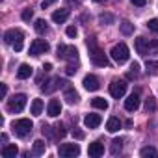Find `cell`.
I'll return each instance as SVG.
<instances>
[{"label": "cell", "mask_w": 158, "mask_h": 158, "mask_svg": "<svg viewBox=\"0 0 158 158\" xmlns=\"http://www.w3.org/2000/svg\"><path fill=\"white\" fill-rule=\"evenodd\" d=\"M88 50H89V60L97 65V67H108V58H106V54H104V50L97 45V41L91 37V39H88Z\"/></svg>", "instance_id": "obj_1"}, {"label": "cell", "mask_w": 158, "mask_h": 158, "mask_svg": "<svg viewBox=\"0 0 158 158\" xmlns=\"http://www.w3.org/2000/svg\"><path fill=\"white\" fill-rule=\"evenodd\" d=\"M4 41H6L8 45H11V47L15 48V52H21V50H23L24 35H23V32H21V30L11 28V30H8V32L4 34Z\"/></svg>", "instance_id": "obj_2"}, {"label": "cell", "mask_w": 158, "mask_h": 158, "mask_svg": "<svg viewBox=\"0 0 158 158\" xmlns=\"http://www.w3.org/2000/svg\"><path fill=\"white\" fill-rule=\"evenodd\" d=\"M58 54V58L60 60H65V61H69V63H73V61H78V50L74 48V47H67V45H58V50H56Z\"/></svg>", "instance_id": "obj_3"}, {"label": "cell", "mask_w": 158, "mask_h": 158, "mask_svg": "<svg viewBox=\"0 0 158 158\" xmlns=\"http://www.w3.org/2000/svg\"><path fill=\"white\" fill-rule=\"evenodd\" d=\"M24 106H26V95H24V93H17V95H13V97L8 101V112H11V114L23 112Z\"/></svg>", "instance_id": "obj_4"}, {"label": "cell", "mask_w": 158, "mask_h": 158, "mask_svg": "<svg viewBox=\"0 0 158 158\" xmlns=\"http://www.w3.org/2000/svg\"><path fill=\"white\" fill-rule=\"evenodd\" d=\"M34 128V123L30 119H17L13 121V132L19 136V138H26Z\"/></svg>", "instance_id": "obj_5"}, {"label": "cell", "mask_w": 158, "mask_h": 158, "mask_svg": "<svg viewBox=\"0 0 158 158\" xmlns=\"http://www.w3.org/2000/svg\"><path fill=\"white\" fill-rule=\"evenodd\" d=\"M112 58L117 61V63H125L127 60H128V56H130V52H128V47L125 45V43H117V45H114V48H112Z\"/></svg>", "instance_id": "obj_6"}, {"label": "cell", "mask_w": 158, "mask_h": 158, "mask_svg": "<svg viewBox=\"0 0 158 158\" xmlns=\"http://www.w3.org/2000/svg\"><path fill=\"white\" fill-rule=\"evenodd\" d=\"M58 154L63 156V158L78 156V154H80V145H78V143H61L60 149H58Z\"/></svg>", "instance_id": "obj_7"}, {"label": "cell", "mask_w": 158, "mask_h": 158, "mask_svg": "<svg viewBox=\"0 0 158 158\" xmlns=\"http://www.w3.org/2000/svg\"><path fill=\"white\" fill-rule=\"evenodd\" d=\"M48 43L45 41V39H34L32 41V45H30V54L32 56H39V54H45V52H48Z\"/></svg>", "instance_id": "obj_8"}, {"label": "cell", "mask_w": 158, "mask_h": 158, "mask_svg": "<svg viewBox=\"0 0 158 158\" xmlns=\"http://www.w3.org/2000/svg\"><path fill=\"white\" fill-rule=\"evenodd\" d=\"M125 91H127V84H125L123 80H114V82L110 84V95H112L114 99H121V97L125 95Z\"/></svg>", "instance_id": "obj_9"}, {"label": "cell", "mask_w": 158, "mask_h": 158, "mask_svg": "<svg viewBox=\"0 0 158 158\" xmlns=\"http://www.w3.org/2000/svg\"><path fill=\"white\" fill-rule=\"evenodd\" d=\"M134 45H136V50H138V54H141V56H145V54L151 50V47H158L156 43H152V45H151V43H149L145 37H138V39L134 41Z\"/></svg>", "instance_id": "obj_10"}, {"label": "cell", "mask_w": 158, "mask_h": 158, "mask_svg": "<svg viewBox=\"0 0 158 158\" xmlns=\"http://www.w3.org/2000/svg\"><path fill=\"white\" fill-rule=\"evenodd\" d=\"M84 88L88 89V91H97L99 88H101V84H99V78L97 76H93V74H88V76H84Z\"/></svg>", "instance_id": "obj_11"}, {"label": "cell", "mask_w": 158, "mask_h": 158, "mask_svg": "<svg viewBox=\"0 0 158 158\" xmlns=\"http://www.w3.org/2000/svg\"><path fill=\"white\" fill-rule=\"evenodd\" d=\"M88 154H89L91 158H99V156H102V154H104V145H102L101 141H93V143H89V147H88Z\"/></svg>", "instance_id": "obj_12"}, {"label": "cell", "mask_w": 158, "mask_h": 158, "mask_svg": "<svg viewBox=\"0 0 158 158\" xmlns=\"http://www.w3.org/2000/svg\"><path fill=\"white\" fill-rule=\"evenodd\" d=\"M139 108V95L138 93H132L127 101H125V110L127 112H136Z\"/></svg>", "instance_id": "obj_13"}, {"label": "cell", "mask_w": 158, "mask_h": 158, "mask_svg": "<svg viewBox=\"0 0 158 158\" xmlns=\"http://www.w3.org/2000/svg\"><path fill=\"white\" fill-rule=\"evenodd\" d=\"M101 123H102V117H101L99 114H88V115L84 117V125H86L88 128H97Z\"/></svg>", "instance_id": "obj_14"}, {"label": "cell", "mask_w": 158, "mask_h": 158, "mask_svg": "<svg viewBox=\"0 0 158 158\" xmlns=\"http://www.w3.org/2000/svg\"><path fill=\"white\" fill-rule=\"evenodd\" d=\"M47 84H48V86H41V89H43L45 93H52L54 89H58V88H63L67 82H63L61 78H52V80H50V82H47Z\"/></svg>", "instance_id": "obj_15"}, {"label": "cell", "mask_w": 158, "mask_h": 158, "mask_svg": "<svg viewBox=\"0 0 158 158\" xmlns=\"http://www.w3.org/2000/svg\"><path fill=\"white\" fill-rule=\"evenodd\" d=\"M67 19H69V10H65V8H61V10H56V11L52 13V21H54V23H58V24L65 23Z\"/></svg>", "instance_id": "obj_16"}, {"label": "cell", "mask_w": 158, "mask_h": 158, "mask_svg": "<svg viewBox=\"0 0 158 158\" xmlns=\"http://www.w3.org/2000/svg\"><path fill=\"white\" fill-rule=\"evenodd\" d=\"M47 112H48V115H50V117H58V115L61 114V104H60V101L52 99V101L48 102V108H47Z\"/></svg>", "instance_id": "obj_17"}, {"label": "cell", "mask_w": 158, "mask_h": 158, "mask_svg": "<svg viewBox=\"0 0 158 158\" xmlns=\"http://www.w3.org/2000/svg\"><path fill=\"white\" fill-rule=\"evenodd\" d=\"M32 73H34V69H32L28 63H23V65L19 67V71H17V78H19V80H26V78L32 76Z\"/></svg>", "instance_id": "obj_18"}, {"label": "cell", "mask_w": 158, "mask_h": 158, "mask_svg": "<svg viewBox=\"0 0 158 158\" xmlns=\"http://www.w3.org/2000/svg\"><path fill=\"white\" fill-rule=\"evenodd\" d=\"M17 154H19V149H17L15 143H11V145H4V147H2V156H4V158H15Z\"/></svg>", "instance_id": "obj_19"}, {"label": "cell", "mask_w": 158, "mask_h": 158, "mask_svg": "<svg viewBox=\"0 0 158 158\" xmlns=\"http://www.w3.org/2000/svg\"><path fill=\"white\" fill-rule=\"evenodd\" d=\"M63 99H65L69 104H76L80 97H78V93H76L73 88H67V89H65V93H63Z\"/></svg>", "instance_id": "obj_20"}, {"label": "cell", "mask_w": 158, "mask_h": 158, "mask_svg": "<svg viewBox=\"0 0 158 158\" xmlns=\"http://www.w3.org/2000/svg\"><path fill=\"white\" fill-rule=\"evenodd\" d=\"M45 151H47V143H45L43 139H35V141H34L32 152H34L35 156H41V154H45Z\"/></svg>", "instance_id": "obj_21"}, {"label": "cell", "mask_w": 158, "mask_h": 158, "mask_svg": "<svg viewBox=\"0 0 158 158\" xmlns=\"http://www.w3.org/2000/svg\"><path fill=\"white\" fill-rule=\"evenodd\" d=\"M30 112H32V115H41V112H43V101L41 99H34L32 101V106H30Z\"/></svg>", "instance_id": "obj_22"}, {"label": "cell", "mask_w": 158, "mask_h": 158, "mask_svg": "<svg viewBox=\"0 0 158 158\" xmlns=\"http://www.w3.org/2000/svg\"><path fill=\"white\" fill-rule=\"evenodd\" d=\"M119 128H121V121L117 117H110L108 123H106V130L108 132H117Z\"/></svg>", "instance_id": "obj_23"}, {"label": "cell", "mask_w": 158, "mask_h": 158, "mask_svg": "<svg viewBox=\"0 0 158 158\" xmlns=\"http://www.w3.org/2000/svg\"><path fill=\"white\" fill-rule=\"evenodd\" d=\"M119 30H121L123 35H132V34H134V24L128 23V21H123V23L119 24Z\"/></svg>", "instance_id": "obj_24"}, {"label": "cell", "mask_w": 158, "mask_h": 158, "mask_svg": "<svg viewBox=\"0 0 158 158\" xmlns=\"http://www.w3.org/2000/svg\"><path fill=\"white\" fill-rule=\"evenodd\" d=\"M91 104H93V108H97V110H108V101L102 99V97H95V99L91 101Z\"/></svg>", "instance_id": "obj_25"}, {"label": "cell", "mask_w": 158, "mask_h": 158, "mask_svg": "<svg viewBox=\"0 0 158 158\" xmlns=\"http://www.w3.org/2000/svg\"><path fill=\"white\" fill-rule=\"evenodd\" d=\"M35 32L37 34H47L48 32V26H47V21L45 19H37L35 21Z\"/></svg>", "instance_id": "obj_26"}, {"label": "cell", "mask_w": 158, "mask_h": 158, "mask_svg": "<svg viewBox=\"0 0 158 158\" xmlns=\"http://www.w3.org/2000/svg\"><path fill=\"white\" fill-rule=\"evenodd\" d=\"M138 74H139V63H132L130 65V71L127 73V78H128V80H132V78H138Z\"/></svg>", "instance_id": "obj_27"}, {"label": "cell", "mask_w": 158, "mask_h": 158, "mask_svg": "<svg viewBox=\"0 0 158 158\" xmlns=\"http://www.w3.org/2000/svg\"><path fill=\"white\" fill-rule=\"evenodd\" d=\"M139 154H141L143 158H149V156H151V158H154L158 152H156V149H154V147H143V149L139 151Z\"/></svg>", "instance_id": "obj_28"}, {"label": "cell", "mask_w": 158, "mask_h": 158, "mask_svg": "<svg viewBox=\"0 0 158 158\" xmlns=\"http://www.w3.org/2000/svg\"><path fill=\"white\" fill-rule=\"evenodd\" d=\"M99 23H101V24H114V23H115V17L110 15V13H102V15L99 17Z\"/></svg>", "instance_id": "obj_29"}, {"label": "cell", "mask_w": 158, "mask_h": 158, "mask_svg": "<svg viewBox=\"0 0 158 158\" xmlns=\"http://www.w3.org/2000/svg\"><path fill=\"white\" fill-rule=\"evenodd\" d=\"M121 149H123V139H121V138H115V139L112 141V154L121 152Z\"/></svg>", "instance_id": "obj_30"}, {"label": "cell", "mask_w": 158, "mask_h": 158, "mask_svg": "<svg viewBox=\"0 0 158 158\" xmlns=\"http://www.w3.org/2000/svg\"><path fill=\"white\" fill-rule=\"evenodd\" d=\"M145 67H147V73H151V74L158 73V61H154V60H147Z\"/></svg>", "instance_id": "obj_31"}, {"label": "cell", "mask_w": 158, "mask_h": 158, "mask_svg": "<svg viewBox=\"0 0 158 158\" xmlns=\"http://www.w3.org/2000/svg\"><path fill=\"white\" fill-rule=\"evenodd\" d=\"M63 136H65V128H63V125H61V123L54 125V138H63Z\"/></svg>", "instance_id": "obj_32"}, {"label": "cell", "mask_w": 158, "mask_h": 158, "mask_svg": "<svg viewBox=\"0 0 158 158\" xmlns=\"http://www.w3.org/2000/svg\"><path fill=\"white\" fill-rule=\"evenodd\" d=\"M145 110H147V112H154V110H156V102H154L152 97H149V99L145 101Z\"/></svg>", "instance_id": "obj_33"}, {"label": "cell", "mask_w": 158, "mask_h": 158, "mask_svg": "<svg viewBox=\"0 0 158 158\" xmlns=\"http://www.w3.org/2000/svg\"><path fill=\"white\" fill-rule=\"evenodd\" d=\"M147 28H149L151 32H154V34H158V19H151V21L147 23Z\"/></svg>", "instance_id": "obj_34"}, {"label": "cell", "mask_w": 158, "mask_h": 158, "mask_svg": "<svg viewBox=\"0 0 158 158\" xmlns=\"http://www.w3.org/2000/svg\"><path fill=\"white\" fill-rule=\"evenodd\" d=\"M21 17H23V21H32V17H34V11L28 8V10H23V13H21Z\"/></svg>", "instance_id": "obj_35"}, {"label": "cell", "mask_w": 158, "mask_h": 158, "mask_svg": "<svg viewBox=\"0 0 158 158\" xmlns=\"http://www.w3.org/2000/svg\"><path fill=\"white\" fill-rule=\"evenodd\" d=\"M65 34H67L69 37H76V34H78V30H76V26H67V30H65Z\"/></svg>", "instance_id": "obj_36"}, {"label": "cell", "mask_w": 158, "mask_h": 158, "mask_svg": "<svg viewBox=\"0 0 158 158\" xmlns=\"http://www.w3.org/2000/svg\"><path fill=\"white\" fill-rule=\"evenodd\" d=\"M73 136H74L76 139H84V132L78 130V128H73Z\"/></svg>", "instance_id": "obj_37"}, {"label": "cell", "mask_w": 158, "mask_h": 158, "mask_svg": "<svg viewBox=\"0 0 158 158\" xmlns=\"http://www.w3.org/2000/svg\"><path fill=\"white\" fill-rule=\"evenodd\" d=\"M65 73H67V74H69V76H71V74H74V73H76V67H74V65H73V63H69V65H67V67H65Z\"/></svg>", "instance_id": "obj_38"}, {"label": "cell", "mask_w": 158, "mask_h": 158, "mask_svg": "<svg viewBox=\"0 0 158 158\" xmlns=\"http://www.w3.org/2000/svg\"><path fill=\"white\" fill-rule=\"evenodd\" d=\"M130 2H132L134 6H145V4H147V0H130Z\"/></svg>", "instance_id": "obj_39"}, {"label": "cell", "mask_w": 158, "mask_h": 158, "mask_svg": "<svg viewBox=\"0 0 158 158\" xmlns=\"http://www.w3.org/2000/svg\"><path fill=\"white\" fill-rule=\"evenodd\" d=\"M6 93H8V86L2 84V97H6Z\"/></svg>", "instance_id": "obj_40"}, {"label": "cell", "mask_w": 158, "mask_h": 158, "mask_svg": "<svg viewBox=\"0 0 158 158\" xmlns=\"http://www.w3.org/2000/svg\"><path fill=\"white\" fill-rule=\"evenodd\" d=\"M43 69H45V71H50V69H52V63H45V67H43Z\"/></svg>", "instance_id": "obj_41"}, {"label": "cell", "mask_w": 158, "mask_h": 158, "mask_svg": "<svg viewBox=\"0 0 158 158\" xmlns=\"http://www.w3.org/2000/svg\"><path fill=\"white\" fill-rule=\"evenodd\" d=\"M95 2H102V0H95Z\"/></svg>", "instance_id": "obj_42"}, {"label": "cell", "mask_w": 158, "mask_h": 158, "mask_svg": "<svg viewBox=\"0 0 158 158\" xmlns=\"http://www.w3.org/2000/svg\"><path fill=\"white\" fill-rule=\"evenodd\" d=\"M48 2H56V0H48Z\"/></svg>", "instance_id": "obj_43"}]
</instances>
